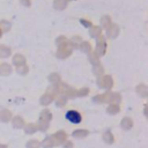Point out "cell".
Masks as SVG:
<instances>
[{
    "label": "cell",
    "mask_w": 148,
    "mask_h": 148,
    "mask_svg": "<svg viewBox=\"0 0 148 148\" xmlns=\"http://www.w3.org/2000/svg\"><path fill=\"white\" fill-rule=\"evenodd\" d=\"M66 119L73 124H80L81 123V114L77 112V111H74V110H69L66 112Z\"/></svg>",
    "instance_id": "6da1fadb"
}]
</instances>
